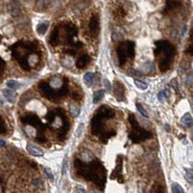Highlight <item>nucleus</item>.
I'll list each match as a JSON object with an SVG mask.
<instances>
[{"mask_svg": "<svg viewBox=\"0 0 193 193\" xmlns=\"http://www.w3.org/2000/svg\"><path fill=\"white\" fill-rule=\"evenodd\" d=\"M84 129V125L82 124V123H81V124H79V127H78L77 128V130H76V135L77 136H80V134H81V132H82V130Z\"/></svg>", "mask_w": 193, "mask_h": 193, "instance_id": "2f4dec72", "label": "nucleus"}, {"mask_svg": "<svg viewBox=\"0 0 193 193\" xmlns=\"http://www.w3.org/2000/svg\"><path fill=\"white\" fill-rule=\"evenodd\" d=\"M4 70H5V61L2 59L1 60V74L4 73Z\"/></svg>", "mask_w": 193, "mask_h": 193, "instance_id": "f704fd0d", "label": "nucleus"}, {"mask_svg": "<svg viewBox=\"0 0 193 193\" xmlns=\"http://www.w3.org/2000/svg\"><path fill=\"white\" fill-rule=\"evenodd\" d=\"M134 84L136 85V87L138 89H140V90H147L148 89V84L146 83V82H144V81H141V80H137V79H135L134 80Z\"/></svg>", "mask_w": 193, "mask_h": 193, "instance_id": "393cba45", "label": "nucleus"}, {"mask_svg": "<svg viewBox=\"0 0 193 193\" xmlns=\"http://www.w3.org/2000/svg\"><path fill=\"white\" fill-rule=\"evenodd\" d=\"M182 124L187 128H191L193 127V117L191 116L190 113H186L185 115L182 117Z\"/></svg>", "mask_w": 193, "mask_h": 193, "instance_id": "dca6fc26", "label": "nucleus"}, {"mask_svg": "<svg viewBox=\"0 0 193 193\" xmlns=\"http://www.w3.org/2000/svg\"><path fill=\"white\" fill-rule=\"evenodd\" d=\"M186 52H187V53H189L190 55L193 56V29L191 30V33H190L189 43H188V47H187Z\"/></svg>", "mask_w": 193, "mask_h": 193, "instance_id": "b1692460", "label": "nucleus"}, {"mask_svg": "<svg viewBox=\"0 0 193 193\" xmlns=\"http://www.w3.org/2000/svg\"><path fill=\"white\" fill-rule=\"evenodd\" d=\"M20 122L22 124L25 125H29L31 127L36 128L38 130V133H43V130L46 128V126L43 124L42 121L40 120L39 116L35 113H26L24 115L20 117Z\"/></svg>", "mask_w": 193, "mask_h": 193, "instance_id": "6e6552de", "label": "nucleus"}, {"mask_svg": "<svg viewBox=\"0 0 193 193\" xmlns=\"http://www.w3.org/2000/svg\"><path fill=\"white\" fill-rule=\"evenodd\" d=\"M171 187H172V192H174V193H183L185 192V190H183L182 188V186L177 182H173Z\"/></svg>", "mask_w": 193, "mask_h": 193, "instance_id": "a878e982", "label": "nucleus"}, {"mask_svg": "<svg viewBox=\"0 0 193 193\" xmlns=\"http://www.w3.org/2000/svg\"><path fill=\"white\" fill-rule=\"evenodd\" d=\"M62 28L65 32V38L66 42L69 45V47L74 46V38L77 36V27L71 22H67L62 25Z\"/></svg>", "mask_w": 193, "mask_h": 193, "instance_id": "1a4fd4ad", "label": "nucleus"}, {"mask_svg": "<svg viewBox=\"0 0 193 193\" xmlns=\"http://www.w3.org/2000/svg\"><path fill=\"white\" fill-rule=\"evenodd\" d=\"M123 156L120 155L117 157L116 166L111 174V180H117L119 182H124V177H123Z\"/></svg>", "mask_w": 193, "mask_h": 193, "instance_id": "9d476101", "label": "nucleus"}, {"mask_svg": "<svg viewBox=\"0 0 193 193\" xmlns=\"http://www.w3.org/2000/svg\"><path fill=\"white\" fill-rule=\"evenodd\" d=\"M113 93L114 96L117 99L118 101H125L126 95H125V87L122 82L116 80L113 83Z\"/></svg>", "mask_w": 193, "mask_h": 193, "instance_id": "9b49d317", "label": "nucleus"}, {"mask_svg": "<svg viewBox=\"0 0 193 193\" xmlns=\"http://www.w3.org/2000/svg\"><path fill=\"white\" fill-rule=\"evenodd\" d=\"M7 87L12 90H17L20 87V83L17 82L16 80H9L7 82Z\"/></svg>", "mask_w": 193, "mask_h": 193, "instance_id": "5701e85b", "label": "nucleus"}, {"mask_svg": "<svg viewBox=\"0 0 193 193\" xmlns=\"http://www.w3.org/2000/svg\"><path fill=\"white\" fill-rule=\"evenodd\" d=\"M114 117H115V112L111 107L107 105H101L91 119L92 133L99 137V139L103 143H106L107 140L116 135L115 129H107L105 128V121L113 119Z\"/></svg>", "mask_w": 193, "mask_h": 193, "instance_id": "f03ea898", "label": "nucleus"}, {"mask_svg": "<svg viewBox=\"0 0 193 193\" xmlns=\"http://www.w3.org/2000/svg\"><path fill=\"white\" fill-rule=\"evenodd\" d=\"M67 82H68L67 79H64V84L58 90L53 89L46 82H41L39 84V91L43 98H46L49 101H57L61 98H63V96H65L69 93Z\"/></svg>", "mask_w": 193, "mask_h": 193, "instance_id": "423d86ee", "label": "nucleus"}, {"mask_svg": "<svg viewBox=\"0 0 193 193\" xmlns=\"http://www.w3.org/2000/svg\"><path fill=\"white\" fill-rule=\"evenodd\" d=\"M27 151L29 152L30 155H34V156H43V152L41 150L40 148H38L37 146H35L33 144H27Z\"/></svg>", "mask_w": 193, "mask_h": 193, "instance_id": "2eb2a0df", "label": "nucleus"}, {"mask_svg": "<svg viewBox=\"0 0 193 193\" xmlns=\"http://www.w3.org/2000/svg\"><path fill=\"white\" fill-rule=\"evenodd\" d=\"M46 7L47 6H46V1H45V0H39L35 8H36L37 11H42V10H45Z\"/></svg>", "mask_w": 193, "mask_h": 193, "instance_id": "c85d7f7f", "label": "nucleus"}, {"mask_svg": "<svg viewBox=\"0 0 193 193\" xmlns=\"http://www.w3.org/2000/svg\"><path fill=\"white\" fill-rule=\"evenodd\" d=\"M103 83H104L105 88L107 89V91H110V89H111V85H110V82H109L107 79H103Z\"/></svg>", "mask_w": 193, "mask_h": 193, "instance_id": "473e14b6", "label": "nucleus"}, {"mask_svg": "<svg viewBox=\"0 0 193 193\" xmlns=\"http://www.w3.org/2000/svg\"><path fill=\"white\" fill-rule=\"evenodd\" d=\"M90 61H91V57L88 54H82L77 58L75 62V66L77 69H80V70L84 69L90 63Z\"/></svg>", "mask_w": 193, "mask_h": 193, "instance_id": "4468645a", "label": "nucleus"}, {"mask_svg": "<svg viewBox=\"0 0 193 193\" xmlns=\"http://www.w3.org/2000/svg\"><path fill=\"white\" fill-rule=\"evenodd\" d=\"M70 111H71L73 117H78L80 114V109L78 106H76V105L74 104H70Z\"/></svg>", "mask_w": 193, "mask_h": 193, "instance_id": "4be33fe9", "label": "nucleus"}, {"mask_svg": "<svg viewBox=\"0 0 193 193\" xmlns=\"http://www.w3.org/2000/svg\"><path fill=\"white\" fill-rule=\"evenodd\" d=\"M176 52V47L169 41L159 40L155 42L154 54L157 59L159 70L162 73L167 72L171 68Z\"/></svg>", "mask_w": 193, "mask_h": 193, "instance_id": "20e7f679", "label": "nucleus"}, {"mask_svg": "<svg viewBox=\"0 0 193 193\" xmlns=\"http://www.w3.org/2000/svg\"><path fill=\"white\" fill-rule=\"evenodd\" d=\"M47 28H48V21L43 22V23H40L37 26V31L40 35H43L46 33V31L47 30Z\"/></svg>", "mask_w": 193, "mask_h": 193, "instance_id": "aec40b11", "label": "nucleus"}, {"mask_svg": "<svg viewBox=\"0 0 193 193\" xmlns=\"http://www.w3.org/2000/svg\"><path fill=\"white\" fill-rule=\"evenodd\" d=\"M3 93H4V96H5L6 100L9 102H15V101H16V94L13 91L9 90V89H5L3 91Z\"/></svg>", "mask_w": 193, "mask_h": 193, "instance_id": "6ab92c4d", "label": "nucleus"}, {"mask_svg": "<svg viewBox=\"0 0 193 193\" xmlns=\"http://www.w3.org/2000/svg\"><path fill=\"white\" fill-rule=\"evenodd\" d=\"M4 145H5L4 140H1V146H2V147H4Z\"/></svg>", "mask_w": 193, "mask_h": 193, "instance_id": "c9c22d12", "label": "nucleus"}, {"mask_svg": "<svg viewBox=\"0 0 193 193\" xmlns=\"http://www.w3.org/2000/svg\"><path fill=\"white\" fill-rule=\"evenodd\" d=\"M186 180L189 183H193V169H186Z\"/></svg>", "mask_w": 193, "mask_h": 193, "instance_id": "bb28decb", "label": "nucleus"}, {"mask_svg": "<svg viewBox=\"0 0 193 193\" xmlns=\"http://www.w3.org/2000/svg\"><path fill=\"white\" fill-rule=\"evenodd\" d=\"M73 98L75 101H80V100H82V94H79V93H77V92L74 91L73 93Z\"/></svg>", "mask_w": 193, "mask_h": 193, "instance_id": "7c9ffc66", "label": "nucleus"}, {"mask_svg": "<svg viewBox=\"0 0 193 193\" xmlns=\"http://www.w3.org/2000/svg\"><path fill=\"white\" fill-rule=\"evenodd\" d=\"M11 50L13 57L24 71L31 70L29 56L40 54L39 47L35 42H17L11 47Z\"/></svg>", "mask_w": 193, "mask_h": 193, "instance_id": "7ed1b4c3", "label": "nucleus"}, {"mask_svg": "<svg viewBox=\"0 0 193 193\" xmlns=\"http://www.w3.org/2000/svg\"><path fill=\"white\" fill-rule=\"evenodd\" d=\"M45 174L47 176V178L49 179L50 182H53L54 181V176H53V174H52V172H51V170L49 168H47V167L45 168Z\"/></svg>", "mask_w": 193, "mask_h": 193, "instance_id": "c756f323", "label": "nucleus"}, {"mask_svg": "<svg viewBox=\"0 0 193 193\" xmlns=\"http://www.w3.org/2000/svg\"><path fill=\"white\" fill-rule=\"evenodd\" d=\"M1 133L2 134H4L5 133V123H4V120H3V118L1 119Z\"/></svg>", "mask_w": 193, "mask_h": 193, "instance_id": "72a5a7b5", "label": "nucleus"}, {"mask_svg": "<svg viewBox=\"0 0 193 193\" xmlns=\"http://www.w3.org/2000/svg\"><path fill=\"white\" fill-rule=\"evenodd\" d=\"M61 30H60V25H57L56 27L52 30L51 34H50V37H49V43L50 46L52 47H56L59 45L60 43V37H61V34H60Z\"/></svg>", "mask_w": 193, "mask_h": 193, "instance_id": "ddd939ff", "label": "nucleus"}, {"mask_svg": "<svg viewBox=\"0 0 193 193\" xmlns=\"http://www.w3.org/2000/svg\"><path fill=\"white\" fill-rule=\"evenodd\" d=\"M83 80H84V83L88 86V87H91L94 82H95V74H92V73H87L85 74L84 77H83Z\"/></svg>", "mask_w": 193, "mask_h": 193, "instance_id": "a211bd4d", "label": "nucleus"}, {"mask_svg": "<svg viewBox=\"0 0 193 193\" xmlns=\"http://www.w3.org/2000/svg\"><path fill=\"white\" fill-rule=\"evenodd\" d=\"M117 55L121 66H124L127 61L132 60L135 56V43L132 41H125L121 43L117 48Z\"/></svg>", "mask_w": 193, "mask_h": 193, "instance_id": "0eeeda50", "label": "nucleus"}, {"mask_svg": "<svg viewBox=\"0 0 193 193\" xmlns=\"http://www.w3.org/2000/svg\"><path fill=\"white\" fill-rule=\"evenodd\" d=\"M191 140H192V142H193V132L191 133Z\"/></svg>", "mask_w": 193, "mask_h": 193, "instance_id": "e433bc0d", "label": "nucleus"}, {"mask_svg": "<svg viewBox=\"0 0 193 193\" xmlns=\"http://www.w3.org/2000/svg\"><path fill=\"white\" fill-rule=\"evenodd\" d=\"M136 108H137V110L140 112V114H141V115L143 116V117H145V118H149V114H148V112L146 111V109L142 106L141 105V103H136Z\"/></svg>", "mask_w": 193, "mask_h": 193, "instance_id": "cd10ccee", "label": "nucleus"}, {"mask_svg": "<svg viewBox=\"0 0 193 193\" xmlns=\"http://www.w3.org/2000/svg\"><path fill=\"white\" fill-rule=\"evenodd\" d=\"M181 2L178 1V0H168L167 3H166V11H172V10H175V9H177L179 7H181Z\"/></svg>", "mask_w": 193, "mask_h": 193, "instance_id": "f3484780", "label": "nucleus"}, {"mask_svg": "<svg viewBox=\"0 0 193 193\" xmlns=\"http://www.w3.org/2000/svg\"><path fill=\"white\" fill-rule=\"evenodd\" d=\"M103 96H104V91L103 90H99V91L95 92V94L93 96V101H94V103L99 102L103 98Z\"/></svg>", "mask_w": 193, "mask_h": 193, "instance_id": "412c9836", "label": "nucleus"}, {"mask_svg": "<svg viewBox=\"0 0 193 193\" xmlns=\"http://www.w3.org/2000/svg\"><path fill=\"white\" fill-rule=\"evenodd\" d=\"M74 168L76 172L86 181H90L101 188L104 189L106 183V170L101 161L94 159L90 161H83L79 159L74 160Z\"/></svg>", "mask_w": 193, "mask_h": 193, "instance_id": "f257e3e1", "label": "nucleus"}, {"mask_svg": "<svg viewBox=\"0 0 193 193\" xmlns=\"http://www.w3.org/2000/svg\"><path fill=\"white\" fill-rule=\"evenodd\" d=\"M128 122H129V125L131 128L130 131L128 132V138L130 139L131 142L140 143V142L145 141V140L152 138V136H153L152 132L143 128L139 125V123L137 122L135 116L132 113L128 114Z\"/></svg>", "mask_w": 193, "mask_h": 193, "instance_id": "39448f33", "label": "nucleus"}, {"mask_svg": "<svg viewBox=\"0 0 193 193\" xmlns=\"http://www.w3.org/2000/svg\"><path fill=\"white\" fill-rule=\"evenodd\" d=\"M100 30V17L98 15H94L91 17V20L89 23V31L92 36H96L99 34Z\"/></svg>", "mask_w": 193, "mask_h": 193, "instance_id": "f8f14e48", "label": "nucleus"}]
</instances>
